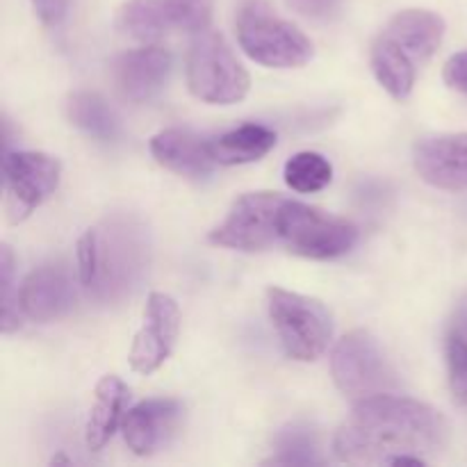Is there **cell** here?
Masks as SVG:
<instances>
[{"label": "cell", "mask_w": 467, "mask_h": 467, "mask_svg": "<svg viewBox=\"0 0 467 467\" xmlns=\"http://www.w3.org/2000/svg\"><path fill=\"white\" fill-rule=\"evenodd\" d=\"M128 388L119 377H103L96 386L94 406L89 410L85 427V442L91 451H99L108 445L109 438L119 429V424L126 418Z\"/></svg>", "instance_id": "cell-17"}, {"label": "cell", "mask_w": 467, "mask_h": 467, "mask_svg": "<svg viewBox=\"0 0 467 467\" xmlns=\"http://www.w3.org/2000/svg\"><path fill=\"white\" fill-rule=\"evenodd\" d=\"M395 39L415 62H427L445 36V21L429 9H404L395 14L383 30Z\"/></svg>", "instance_id": "cell-16"}, {"label": "cell", "mask_w": 467, "mask_h": 467, "mask_svg": "<svg viewBox=\"0 0 467 467\" xmlns=\"http://www.w3.org/2000/svg\"><path fill=\"white\" fill-rule=\"evenodd\" d=\"M67 114L73 126L100 141H114L121 132L119 117L109 108L108 100L99 94H91V91L73 94L67 103Z\"/></svg>", "instance_id": "cell-20"}, {"label": "cell", "mask_w": 467, "mask_h": 467, "mask_svg": "<svg viewBox=\"0 0 467 467\" xmlns=\"http://www.w3.org/2000/svg\"><path fill=\"white\" fill-rule=\"evenodd\" d=\"M187 85L199 100L213 105L240 103L249 94V73L237 62L222 35L203 30L187 55Z\"/></svg>", "instance_id": "cell-4"}, {"label": "cell", "mask_w": 467, "mask_h": 467, "mask_svg": "<svg viewBox=\"0 0 467 467\" xmlns=\"http://www.w3.org/2000/svg\"><path fill=\"white\" fill-rule=\"evenodd\" d=\"M415 59L390 39L381 35L372 46V71L379 85L397 100H404L415 85Z\"/></svg>", "instance_id": "cell-18"}, {"label": "cell", "mask_w": 467, "mask_h": 467, "mask_svg": "<svg viewBox=\"0 0 467 467\" xmlns=\"http://www.w3.org/2000/svg\"><path fill=\"white\" fill-rule=\"evenodd\" d=\"M30 3L39 21L48 27L59 26L68 12V0H30Z\"/></svg>", "instance_id": "cell-29"}, {"label": "cell", "mask_w": 467, "mask_h": 467, "mask_svg": "<svg viewBox=\"0 0 467 467\" xmlns=\"http://www.w3.org/2000/svg\"><path fill=\"white\" fill-rule=\"evenodd\" d=\"M447 431L436 409L390 392L360 400L337 429L333 450L351 465H424L445 447Z\"/></svg>", "instance_id": "cell-1"}, {"label": "cell", "mask_w": 467, "mask_h": 467, "mask_svg": "<svg viewBox=\"0 0 467 467\" xmlns=\"http://www.w3.org/2000/svg\"><path fill=\"white\" fill-rule=\"evenodd\" d=\"M150 153L162 167L187 178L208 176L217 164L210 141L181 128L158 132L150 140Z\"/></svg>", "instance_id": "cell-15"}, {"label": "cell", "mask_w": 467, "mask_h": 467, "mask_svg": "<svg viewBox=\"0 0 467 467\" xmlns=\"http://www.w3.org/2000/svg\"><path fill=\"white\" fill-rule=\"evenodd\" d=\"M445 82L456 91L467 94V53H456L445 64Z\"/></svg>", "instance_id": "cell-30"}, {"label": "cell", "mask_w": 467, "mask_h": 467, "mask_svg": "<svg viewBox=\"0 0 467 467\" xmlns=\"http://www.w3.org/2000/svg\"><path fill=\"white\" fill-rule=\"evenodd\" d=\"M171 55L162 48H140L119 55L112 64V76L123 99L132 103L150 100L169 80Z\"/></svg>", "instance_id": "cell-13"}, {"label": "cell", "mask_w": 467, "mask_h": 467, "mask_svg": "<svg viewBox=\"0 0 467 467\" xmlns=\"http://www.w3.org/2000/svg\"><path fill=\"white\" fill-rule=\"evenodd\" d=\"M181 418V404L173 400H149L130 409L123 418L121 429L126 445L135 454L149 456L167 442Z\"/></svg>", "instance_id": "cell-14"}, {"label": "cell", "mask_w": 467, "mask_h": 467, "mask_svg": "<svg viewBox=\"0 0 467 467\" xmlns=\"http://www.w3.org/2000/svg\"><path fill=\"white\" fill-rule=\"evenodd\" d=\"M78 278L85 287L94 285L96 272H99V237H96V228L87 231L85 235L78 240Z\"/></svg>", "instance_id": "cell-27"}, {"label": "cell", "mask_w": 467, "mask_h": 467, "mask_svg": "<svg viewBox=\"0 0 467 467\" xmlns=\"http://www.w3.org/2000/svg\"><path fill=\"white\" fill-rule=\"evenodd\" d=\"M99 237V272L91 290L103 299H123L137 287L146 263H149V242L144 228L132 219L117 217L96 228Z\"/></svg>", "instance_id": "cell-3"}, {"label": "cell", "mask_w": 467, "mask_h": 467, "mask_svg": "<svg viewBox=\"0 0 467 467\" xmlns=\"http://www.w3.org/2000/svg\"><path fill=\"white\" fill-rule=\"evenodd\" d=\"M454 333L461 336L467 342V296L459 304L456 308V317H454Z\"/></svg>", "instance_id": "cell-31"}, {"label": "cell", "mask_w": 467, "mask_h": 467, "mask_svg": "<svg viewBox=\"0 0 467 467\" xmlns=\"http://www.w3.org/2000/svg\"><path fill=\"white\" fill-rule=\"evenodd\" d=\"M269 317L290 358L310 363L327 351L333 336L328 310L317 299L272 287L267 292Z\"/></svg>", "instance_id": "cell-5"}, {"label": "cell", "mask_w": 467, "mask_h": 467, "mask_svg": "<svg viewBox=\"0 0 467 467\" xmlns=\"http://www.w3.org/2000/svg\"><path fill=\"white\" fill-rule=\"evenodd\" d=\"M331 372L336 386L351 400L390 395L400 388L397 372L379 342L365 331H351L333 349Z\"/></svg>", "instance_id": "cell-7"}, {"label": "cell", "mask_w": 467, "mask_h": 467, "mask_svg": "<svg viewBox=\"0 0 467 467\" xmlns=\"http://www.w3.org/2000/svg\"><path fill=\"white\" fill-rule=\"evenodd\" d=\"M76 304V290L68 272L57 265H44L27 274L18 290V306L35 322H53Z\"/></svg>", "instance_id": "cell-12"}, {"label": "cell", "mask_w": 467, "mask_h": 467, "mask_svg": "<svg viewBox=\"0 0 467 467\" xmlns=\"http://www.w3.org/2000/svg\"><path fill=\"white\" fill-rule=\"evenodd\" d=\"M283 176H285V182L295 192L313 194V192H319L331 185L333 167L324 155L304 150V153H296L287 160Z\"/></svg>", "instance_id": "cell-22"}, {"label": "cell", "mask_w": 467, "mask_h": 467, "mask_svg": "<svg viewBox=\"0 0 467 467\" xmlns=\"http://www.w3.org/2000/svg\"><path fill=\"white\" fill-rule=\"evenodd\" d=\"M281 246L290 254L313 260H331L345 255L358 240V228L351 222L317 208L285 199L278 217Z\"/></svg>", "instance_id": "cell-6"}, {"label": "cell", "mask_w": 467, "mask_h": 467, "mask_svg": "<svg viewBox=\"0 0 467 467\" xmlns=\"http://www.w3.org/2000/svg\"><path fill=\"white\" fill-rule=\"evenodd\" d=\"M415 169L422 181L438 190H467V132L420 141L415 149Z\"/></svg>", "instance_id": "cell-11"}, {"label": "cell", "mask_w": 467, "mask_h": 467, "mask_svg": "<svg viewBox=\"0 0 467 467\" xmlns=\"http://www.w3.org/2000/svg\"><path fill=\"white\" fill-rule=\"evenodd\" d=\"M237 39L254 62L272 68L304 67L313 57L308 36L283 21L263 0H249L237 14Z\"/></svg>", "instance_id": "cell-2"}, {"label": "cell", "mask_w": 467, "mask_h": 467, "mask_svg": "<svg viewBox=\"0 0 467 467\" xmlns=\"http://www.w3.org/2000/svg\"><path fill=\"white\" fill-rule=\"evenodd\" d=\"M272 463L285 465H315L322 463L319 459V441L317 433L301 424L283 429L276 436V456Z\"/></svg>", "instance_id": "cell-23"}, {"label": "cell", "mask_w": 467, "mask_h": 467, "mask_svg": "<svg viewBox=\"0 0 467 467\" xmlns=\"http://www.w3.org/2000/svg\"><path fill=\"white\" fill-rule=\"evenodd\" d=\"M181 331V310L164 292H153L146 301L144 327L135 336L130 349V368L137 374H153L171 356Z\"/></svg>", "instance_id": "cell-10"}, {"label": "cell", "mask_w": 467, "mask_h": 467, "mask_svg": "<svg viewBox=\"0 0 467 467\" xmlns=\"http://www.w3.org/2000/svg\"><path fill=\"white\" fill-rule=\"evenodd\" d=\"M274 146H276V132L258 123H246L210 141L217 164H226V167L263 160Z\"/></svg>", "instance_id": "cell-19"}, {"label": "cell", "mask_w": 467, "mask_h": 467, "mask_svg": "<svg viewBox=\"0 0 467 467\" xmlns=\"http://www.w3.org/2000/svg\"><path fill=\"white\" fill-rule=\"evenodd\" d=\"M167 16L169 27H178L182 32L208 30L213 21V0H160Z\"/></svg>", "instance_id": "cell-24"}, {"label": "cell", "mask_w": 467, "mask_h": 467, "mask_svg": "<svg viewBox=\"0 0 467 467\" xmlns=\"http://www.w3.org/2000/svg\"><path fill=\"white\" fill-rule=\"evenodd\" d=\"M0 283H3V331L12 333L18 322V292L14 295V254L9 246L0 249Z\"/></svg>", "instance_id": "cell-25"}, {"label": "cell", "mask_w": 467, "mask_h": 467, "mask_svg": "<svg viewBox=\"0 0 467 467\" xmlns=\"http://www.w3.org/2000/svg\"><path fill=\"white\" fill-rule=\"evenodd\" d=\"M285 196L274 192H255L235 201L228 217L210 233L213 244L237 251H265L281 244L278 217Z\"/></svg>", "instance_id": "cell-8"}, {"label": "cell", "mask_w": 467, "mask_h": 467, "mask_svg": "<svg viewBox=\"0 0 467 467\" xmlns=\"http://www.w3.org/2000/svg\"><path fill=\"white\" fill-rule=\"evenodd\" d=\"M123 35L141 44H155L169 32V21L160 0H128L119 14Z\"/></svg>", "instance_id": "cell-21"}, {"label": "cell", "mask_w": 467, "mask_h": 467, "mask_svg": "<svg viewBox=\"0 0 467 467\" xmlns=\"http://www.w3.org/2000/svg\"><path fill=\"white\" fill-rule=\"evenodd\" d=\"M447 369L451 392L467 409V342L456 333H451L447 340Z\"/></svg>", "instance_id": "cell-26"}, {"label": "cell", "mask_w": 467, "mask_h": 467, "mask_svg": "<svg viewBox=\"0 0 467 467\" xmlns=\"http://www.w3.org/2000/svg\"><path fill=\"white\" fill-rule=\"evenodd\" d=\"M287 7L295 9L296 14L315 21H327L340 9L342 0H285Z\"/></svg>", "instance_id": "cell-28"}, {"label": "cell", "mask_w": 467, "mask_h": 467, "mask_svg": "<svg viewBox=\"0 0 467 467\" xmlns=\"http://www.w3.org/2000/svg\"><path fill=\"white\" fill-rule=\"evenodd\" d=\"M9 222L30 217L59 185L62 167L55 158L32 150H7L3 160Z\"/></svg>", "instance_id": "cell-9"}]
</instances>
